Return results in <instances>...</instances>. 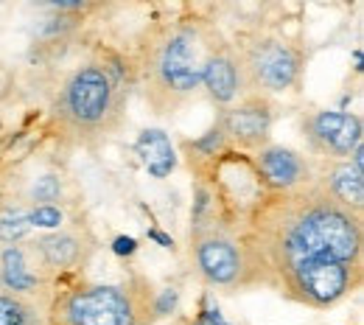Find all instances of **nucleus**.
Instances as JSON below:
<instances>
[{
  "mask_svg": "<svg viewBox=\"0 0 364 325\" xmlns=\"http://www.w3.org/2000/svg\"><path fill=\"white\" fill-rule=\"evenodd\" d=\"M255 283L306 309L328 311L362 289V216L317 186L267 193L238 230Z\"/></svg>",
  "mask_w": 364,
  "mask_h": 325,
  "instance_id": "obj_1",
  "label": "nucleus"
},
{
  "mask_svg": "<svg viewBox=\"0 0 364 325\" xmlns=\"http://www.w3.org/2000/svg\"><path fill=\"white\" fill-rule=\"evenodd\" d=\"M228 37L196 11H180L157 20L137 40L135 76L146 107L157 118L180 115L202 95V70L208 56Z\"/></svg>",
  "mask_w": 364,
  "mask_h": 325,
  "instance_id": "obj_2",
  "label": "nucleus"
},
{
  "mask_svg": "<svg viewBox=\"0 0 364 325\" xmlns=\"http://www.w3.org/2000/svg\"><path fill=\"white\" fill-rule=\"evenodd\" d=\"M129 90L118 87L92 59L68 70L50 95V127L70 146L95 149L112 140L127 124Z\"/></svg>",
  "mask_w": 364,
  "mask_h": 325,
  "instance_id": "obj_3",
  "label": "nucleus"
},
{
  "mask_svg": "<svg viewBox=\"0 0 364 325\" xmlns=\"http://www.w3.org/2000/svg\"><path fill=\"white\" fill-rule=\"evenodd\" d=\"M154 283L143 275L65 286L48 303L46 325H154Z\"/></svg>",
  "mask_w": 364,
  "mask_h": 325,
  "instance_id": "obj_4",
  "label": "nucleus"
},
{
  "mask_svg": "<svg viewBox=\"0 0 364 325\" xmlns=\"http://www.w3.org/2000/svg\"><path fill=\"white\" fill-rule=\"evenodd\" d=\"M230 46L238 62L244 95L274 98L300 93L309 50L297 37L277 28H252L238 34Z\"/></svg>",
  "mask_w": 364,
  "mask_h": 325,
  "instance_id": "obj_5",
  "label": "nucleus"
},
{
  "mask_svg": "<svg viewBox=\"0 0 364 325\" xmlns=\"http://www.w3.org/2000/svg\"><path fill=\"white\" fill-rule=\"evenodd\" d=\"M193 183H202L213 199V225L238 235L250 213L267 196V188L258 177L252 154L228 149L210 163L191 171Z\"/></svg>",
  "mask_w": 364,
  "mask_h": 325,
  "instance_id": "obj_6",
  "label": "nucleus"
},
{
  "mask_svg": "<svg viewBox=\"0 0 364 325\" xmlns=\"http://www.w3.org/2000/svg\"><path fill=\"white\" fill-rule=\"evenodd\" d=\"M188 258L193 272L208 289L216 292H250L258 289L255 272L250 267V258L238 238L232 233L222 230L216 225L191 230L188 241Z\"/></svg>",
  "mask_w": 364,
  "mask_h": 325,
  "instance_id": "obj_7",
  "label": "nucleus"
},
{
  "mask_svg": "<svg viewBox=\"0 0 364 325\" xmlns=\"http://www.w3.org/2000/svg\"><path fill=\"white\" fill-rule=\"evenodd\" d=\"M300 135L314 160H348L364 143L362 118L345 110H306L300 115Z\"/></svg>",
  "mask_w": 364,
  "mask_h": 325,
  "instance_id": "obj_8",
  "label": "nucleus"
},
{
  "mask_svg": "<svg viewBox=\"0 0 364 325\" xmlns=\"http://www.w3.org/2000/svg\"><path fill=\"white\" fill-rule=\"evenodd\" d=\"M213 124L225 132L230 149L255 154L258 149L272 143L274 101L261 95H244L232 107L219 110Z\"/></svg>",
  "mask_w": 364,
  "mask_h": 325,
  "instance_id": "obj_9",
  "label": "nucleus"
},
{
  "mask_svg": "<svg viewBox=\"0 0 364 325\" xmlns=\"http://www.w3.org/2000/svg\"><path fill=\"white\" fill-rule=\"evenodd\" d=\"M53 286H56V280L48 275L31 238H26L20 244L0 247V289L3 292L31 297L48 309V303L56 292Z\"/></svg>",
  "mask_w": 364,
  "mask_h": 325,
  "instance_id": "obj_10",
  "label": "nucleus"
},
{
  "mask_svg": "<svg viewBox=\"0 0 364 325\" xmlns=\"http://www.w3.org/2000/svg\"><path fill=\"white\" fill-rule=\"evenodd\" d=\"M31 241H34V250H37L43 267L53 280H59V275H70V272L87 267V261L98 247V238L92 235L87 225H65L59 230L43 233Z\"/></svg>",
  "mask_w": 364,
  "mask_h": 325,
  "instance_id": "obj_11",
  "label": "nucleus"
},
{
  "mask_svg": "<svg viewBox=\"0 0 364 325\" xmlns=\"http://www.w3.org/2000/svg\"><path fill=\"white\" fill-rule=\"evenodd\" d=\"M252 163L258 169V177L267 188V193H294L314 186V166L311 157L269 143L252 154Z\"/></svg>",
  "mask_w": 364,
  "mask_h": 325,
  "instance_id": "obj_12",
  "label": "nucleus"
},
{
  "mask_svg": "<svg viewBox=\"0 0 364 325\" xmlns=\"http://www.w3.org/2000/svg\"><path fill=\"white\" fill-rule=\"evenodd\" d=\"M314 186L339 208L362 216L364 211V174L348 160H311Z\"/></svg>",
  "mask_w": 364,
  "mask_h": 325,
  "instance_id": "obj_13",
  "label": "nucleus"
},
{
  "mask_svg": "<svg viewBox=\"0 0 364 325\" xmlns=\"http://www.w3.org/2000/svg\"><path fill=\"white\" fill-rule=\"evenodd\" d=\"M202 93L208 95V101L219 110L232 107L238 98H244V87H241V73H238V62L230 40H225L216 48L202 70Z\"/></svg>",
  "mask_w": 364,
  "mask_h": 325,
  "instance_id": "obj_14",
  "label": "nucleus"
},
{
  "mask_svg": "<svg viewBox=\"0 0 364 325\" xmlns=\"http://www.w3.org/2000/svg\"><path fill=\"white\" fill-rule=\"evenodd\" d=\"M135 151L140 163H143V169H146V174L154 177V180L171 177L180 166L177 149L163 129H140V135L135 140Z\"/></svg>",
  "mask_w": 364,
  "mask_h": 325,
  "instance_id": "obj_15",
  "label": "nucleus"
},
{
  "mask_svg": "<svg viewBox=\"0 0 364 325\" xmlns=\"http://www.w3.org/2000/svg\"><path fill=\"white\" fill-rule=\"evenodd\" d=\"M73 196H76L73 180H68L59 171H46V174H37L34 180H28L26 191L17 199H23L28 208H34V205H59L62 208Z\"/></svg>",
  "mask_w": 364,
  "mask_h": 325,
  "instance_id": "obj_16",
  "label": "nucleus"
},
{
  "mask_svg": "<svg viewBox=\"0 0 364 325\" xmlns=\"http://www.w3.org/2000/svg\"><path fill=\"white\" fill-rule=\"evenodd\" d=\"M230 143L225 138V132L213 124L205 135H199V138L193 140H182L180 143V151L182 157H185V166H188V171H196L199 166H205V163H210L213 157H219L222 151H228Z\"/></svg>",
  "mask_w": 364,
  "mask_h": 325,
  "instance_id": "obj_17",
  "label": "nucleus"
},
{
  "mask_svg": "<svg viewBox=\"0 0 364 325\" xmlns=\"http://www.w3.org/2000/svg\"><path fill=\"white\" fill-rule=\"evenodd\" d=\"M0 325H46V306L0 289Z\"/></svg>",
  "mask_w": 364,
  "mask_h": 325,
  "instance_id": "obj_18",
  "label": "nucleus"
},
{
  "mask_svg": "<svg viewBox=\"0 0 364 325\" xmlns=\"http://www.w3.org/2000/svg\"><path fill=\"white\" fill-rule=\"evenodd\" d=\"M31 233L28 225V205L23 199H3L0 202V244H20Z\"/></svg>",
  "mask_w": 364,
  "mask_h": 325,
  "instance_id": "obj_19",
  "label": "nucleus"
},
{
  "mask_svg": "<svg viewBox=\"0 0 364 325\" xmlns=\"http://www.w3.org/2000/svg\"><path fill=\"white\" fill-rule=\"evenodd\" d=\"M28 225L31 230L40 228V230H59L65 228V208L59 205H34L28 208Z\"/></svg>",
  "mask_w": 364,
  "mask_h": 325,
  "instance_id": "obj_20",
  "label": "nucleus"
},
{
  "mask_svg": "<svg viewBox=\"0 0 364 325\" xmlns=\"http://www.w3.org/2000/svg\"><path fill=\"white\" fill-rule=\"evenodd\" d=\"M177 309H180V292L177 289H160L154 294V317H157V323L171 317Z\"/></svg>",
  "mask_w": 364,
  "mask_h": 325,
  "instance_id": "obj_21",
  "label": "nucleus"
},
{
  "mask_svg": "<svg viewBox=\"0 0 364 325\" xmlns=\"http://www.w3.org/2000/svg\"><path fill=\"white\" fill-rule=\"evenodd\" d=\"M109 250H112V255H115V258L127 261V258H135L137 255L140 241H137L135 235H115V238H112V244H109Z\"/></svg>",
  "mask_w": 364,
  "mask_h": 325,
  "instance_id": "obj_22",
  "label": "nucleus"
},
{
  "mask_svg": "<svg viewBox=\"0 0 364 325\" xmlns=\"http://www.w3.org/2000/svg\"><path fill=\"white\" fill-rule=\"evenodd\" d=\"M193 325H230V323L225 320V314L219 311V306H210V297L205 294L202 297V309H199Z\"/></svg>",
  "mask_w": 364,
  "mask_h": 325,
  "instance_id": "obj_23",
  "label": "nucleus"
},
{
  "mask_svg": "<svg viewBox=\"0 0 364 325\" xmlns=\"http://www.w3.org/2000/svg\"><path fill=\"white\" fill-rule=\"evenodd\" d=\"M146 238H151V241L160 244L163 250H174V238H171L168 233L157 230V228H149V230H146Z\"/></svg>",
  "mask_w": 364,
  "mask_h": 325,
  "instance_id": "obj_24",
  "label": "nucleus"
}]
</instances>
